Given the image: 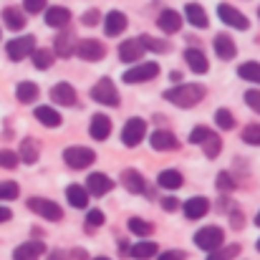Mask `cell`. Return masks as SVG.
I'll return each mask as SVG.
<instances>
[{
    "mask_svg": "<svg viewBox=\"0 0 260 260\" xmlns=\"http://www.w3.org/2000/svg\"><path fill=\"white\" fill-rule=\"evenodd\" d=\"M165 99L174 106H179V109H192L205 99V86H200V84H177L174 88L165 91Z\"/></svg>",
    "mask_w": 260,
    "mask_h": 260,
    "instance_id": "obj_1",
    "label": "cell"
},
{
    "mask_svg": "<svg viewBox=\"0 0 260 260\" xmlns=\"http://www.w3.org/2000/svg\"><path fill=\"white\" fill-rule=\"evenodd\" d=\"M222 240H225V233H222V228H217V225H207V228L197 230V235H194V245H197L200 250H207V253L222 248Z\"/></svg>",
    "mask_w": 260,
    "mask_h": 260,
    "instance_id": "obj_2",
    "label": "cell"
},
{
    "mask_svg": "<svg viewBox=\"0 0 260 260\" xmlns=\"http://www.w3.org/2000/svg\"><path fill=\"white\" fill-rule=\"evenodd\" d=\"M144 137H147V121L139 119V116H132V119L124 124V129H121V142H124V147H129V149L139 147Z\"/></svg>",
    "mask_w": 260,
    "mask_h": 260,
    "instance_id": "obj_3",
    "label": "cell"
},
{
    "mask_svg": "<svg viewBox=\"0 0 260 260\" xmlns=\"http://www.w3.org/2000/svg\"><path fill=\"white\" fill-rule=\"evenodd\" d=\"M63 162H66V167H71V170H86V167H91V165L96 162V154H93V149H88V147H69V149L63 152Z\"/></svg>",
    "mask_w": 260,
    "mask_h": 260,
    "instance_id": "obj_4",
    "label": "cell"
},
{
    "mask_svg": "<svg viewBox=\"0 0 260 260\" xmlns=\"http://www.w3.org/2000/svg\"><path fill=\"white\" fill-rule=\"evenodd\" d=\"M91 99L96 104H104V106H119V91L111 79H99L91 88Z\"/></svg>",
    "mask_w": 260,
    "mask_h": 260,
    "instance_id": "obj_5",
    "label": "cell"
},
{
    "mask_svg": "<svg viewBox=\"0 0 260 260\" xmlns=\"http://www.w3.org/2000/svg\"><path fill=\"white\" fill-rule=\"evenodd\" d=\"M28 210H33L36 215H41L43 220H63V210L53 202V200H46V197H30L28 200Z\"/></svg>",
    "mask_w": 260,
    "mask_h": 260,
    "instance_id": "obj_6",
    "label": "cell"
},
{
    "mask_svg": "<svg viewBox=\"0 0 260 260\" xmlns=\"http://www.w3.org/2000/svg\"><path fill=\"white\" fill-rule=\"evenodd\" d=\"M5 51H8V58H10V61H23V58L33 56V51H36V38H33V36L13 38V41L5 46Z\"/></svg>",
    "mask_w": 260,
    "mask_h": 260,
    "instance_id": "obj_7",
    "label": "cell"
},
{
    "mask_svg": "<svg viewBox=\"0 0 260 260\" xmlns=\"http://www.w3.org/2000/svg\"><path fill=\"white\" fill-rule=\"evenodd\" d=\"M157 76H159V63L149 61V63H137L134 69H129L124 74V81L126 84H147V81H152Z\"/></svg>",
    "mask_w": 260,
    "mask_h": 260,
    "instance_id": "obj_8",
    "label": "cell"
},
{
    "mask_svg": "<svg viewBox=\"0 0 260 260\" xmlns=\"http://www.w3.org/2000/svg\"><path fill=\"white\" fill-rule=\"evenodd\" d=\"M74 53H76L79 58H84V61H101V58L106 56V46H104L101 41H96V38H81V41L76 43Z\"/></svg>",
    "mask_w": 260,
    "mask_h": 260,
    "instance_id": "obj_9",
    "label": "cell"
},
{
    "mask_svg": "<svg viewBox=\"0 0 260 260\" xmlns=\"http://www.w3.org/2000/svg\"><path fill=\"white\" fill-rule=\"evenodd\" d=\"M217 18L225 23V25H230V28H238V30H248V18L238 10V8H233V5H228V3H220L217 5Z\"/></svg>",
    "mask_w": 260,
    "mask_h": 260,
    "instance_id": "obj_10",
    "label": "cell"
},
{
    "mask_svg": "<svg viewBox=\"0 0 260 260\" xmlns=\"http://www.w3.org/2000/svg\"><path fill=\"white\" fill-rule=\"evenodd\" d=\"M86 189H88V194L101 197V194H106V192L114 189V179L104 172H91L86 177Z\"/></svg>",
    "mask_w": 260,
    "mask_h": 260,
    "instance_id": "obj_11",
    "label": "cell"
},
{
    "mask_svg": "<svg viewBox=\"0 0 260 260\" xmlns=\"http://www.w3.org/2000/svg\"><path fill=\"white\" fill-rule=\"evenodd\" d=\"M149 144H152L154 152H172V149L179 147L177 137H174L172 132H167V129H157V132L149 137Z\"/></svg>",
    "mask_w": 260,
    "mask_h": 260,
    "instance_id": "obj_12",
    "label": "cell"
},
{
    "mask_svg": "<svg viewBox=\"0 0 260 260\" xmlns=\"http://www.w3.org/2000/svg\"><path fill=\"white\" fill-rule=\"evenodd\" d=\"M142 56H144V46H142L139 38H129V41H124L119 46V58L124 63H137Z\"/></svg>",
    "mask_w": 260,
    "mask_h": 260,
    "instance_id": "obj_13",
    "label": "cell"
},
{
    "mask_svg": "<svg viewBox=\"0 0 260 260\" xmlns=\"http://www.w3.org/2000/svg\"><path fill=\"white\" fill-rule=\"evenodd\" d=\"M88 134H91V139H96V142L109 139V134H111V119H109L106 114H96V116H91Z\"/></svg>",
    "mask_w": 260,
    "mask_h": 260,
    "instance_id": "obj_14",
    "label": "cell"
},
{
    "mask_svg": "<svg viewBox=\"0 0 260 260\" xmlns=\"http://www.w3.org/2000/svg\"><path fill=\"white\" fill-rule=\"evenodd\" d=\"M43 253H46V245L41 240H28L13 250V260H38Z\"/></svg>",
    "mask_w": 260,
    "mask_h": 260,
    "instance_id": "obj_15",
    "label": "cell"
},
{
    "mask_svg": "<svg viewBox=\"0 0 260 260\" xmlns=\"http://www.w3.org/2000/svg\"><path fill=\"white\" fill-rule=\"evenodd\" d=\"M51 99L58 106H74L76 104V88L71 84H66V81H61V84H56L51 88Z\"/></svg>",
    "mask_w": 260,
    "mask_h": 260,
    "instance_id": "obj_16",
    "label": "cell"
},
{
    "mask_svg": "<svg viewBox=\"0 0 260 260\" xmlns=\"http://www.w3.org/2000/svg\"><path fill=\"white\" fill-rule=\"evenodd\" d=\"M71 23V10L63 5H53L46 10V25L48 28H66Z\"/></svg>",
    "mask_w": 260,
    "mask_h": 260,
    "instance_id": "obj_17",
    "label": "cell"
},
{
    "mask_svg": "<svg viewBox=\"0 0 260 260\" xmlns=\"http://www.w3.org/2000/svg\"><path fill=\"white\" fill-rule=\"evenodd\" d=\"M212 46H215L217 58H222V61H230V58H235V53H238L235 41H233L228 33H217V36H215V41H212Z\"/></svg>",
    "mask_w": 260,
    "mask_h": 260,
    "instance_id": "obj_18",
    "label": "cell"
},
{
    "mask_svg": "<svg viewBox=\"0 0 260 260\" xmlns=\"http://www.w3.org/2000/svg\"><path fill=\"white\" fill-rule=\"evenodd\" d=\"M126 15L121 13V10H111L106 18H104V30H106V36H119V33H124L126 30Z\"/></svg>",
    "mask_w": 260,
    "mask_h": 260,
    "instance_id": "obj_19",
    "label": "cell"
},
{
    "mask_svg": "<svg viewBox=\"0 0 260 260\" xmlns=\"http://www.w3.org/2000/svg\"><path fill=\"white\" fill-rule=\"evenodd\" d=\"M207 210H210L207 197H189V200L184 202V217H187V220H200V217L207 215Z\"/></svg>",
    "mask_w": 260,
    "mask_h": 260,
    "instance_id": "obj_20",
    "label": "cell"
},
{
    "mask_svg": "<svg viewBox=\"0 0 260 260\" xmlns=\"http://www.w3.org/2000/svg\"><path fill=\"white\" fill-rule=\"evenodd\" d=\"M157 25L162 28V33H177L179 28H182V15L177 13V10H162L159 13V18H157Z\"/></svg>",
    "mask_w": 260,
    "mask_h": 260,
    "instance_id": "obj_21",
    "label": "cell"
},
{
    "mask_svg": "<svg viewBox=\"0 0 260 260\" xmlns=\"http://www.w3.org/2000/svg\"><path fill=\"white\" fill-rule=\"evenodd\" d=\"M184 15H187V20H189V25H194V28H207V13H205V8L200 5V3H187L184 5Z\"/></svg>",
    "mask_w": 260,
    "mask_h": 260,
    "instance_id": "obj_22",
    "label": "cell"
},
{
    "mask_svg": "<svg viewBox=\"0 0 260 260\" xmlns=\"http://www.w3.org/2000/svg\"><path fill=\"white\" fill-rule=\"evenodd\" d=\"M184 61H187V66L194 74H207V69H210V63H207V58H205V53L200 48H187L184 51Z\"/></svg>",
    "mask_w": 260,
    "mask_h": 260,
    "instance_id": "obj_23",
    "label": "cell"
},
{
    "mask_svg": "<svg viewBox=\"0 0 260 260\" xmlns=\"http://www.w3.org/2000/svg\"><path fill=\"white\" fill-rule=\"evenodd\" d=\"M121 184H124V189L132 192V194H142V192H144V177L137 172V170H124V172H121Z\"/></svg>",
    "mask_w": 260,
    "mask_h": 260,
    "instance_id": "obj_24",
    "label": "cell"
},
{
    "mask_svg": "<svg viewBox=\"0 0 260 260\" xmlns=\"http://www.w3.org/2000/svg\"><path fill=\"white\" fill-rule=\"evenodd\" d=\"M38 154H41V147H38V142H36V139H30V137H25V139L20 142L18 159H23L25 165H33V162H38Z\"/></svg>",
    "mask_w": 260,
    "mask_h": 260,
    "instance_id": "obj_25",
    "label": "cell"
},
{
    "mask_svg": "<svg viewBox=\"0 0 260 260\" xmlns=\"http://www.w3.org/2000/svg\"><path fill=\"white\" fill-rule=\"evenodd\" d=\"M36 119H38L43 126H48V129L61 126V114H58L53 106H38V109H36Z\"/></svg>",
    "mask_w": 260,
    "mask_h": 260,
    "instance_id": "obj_26",
    "label": "cell"
},
{
    "mask_svg": "<svg viewBox=\"0 0 260 260\" xmlns=\"http://www.w3.org/2000/svg\"><path fill=\"white\" fill-rule=\"evenodd\" d=\"M66 197H69V205L76 207V210H84L88 205V189L81 187V184H71V187L66 189Z\"/></svg>",
    "mask_w": 260,
    "mask_h": 260,
    "instance_id": "obj_27",
    "label": "cell"
},
{
    "mask_svg": "<svg viewBox=\"0 0 260 260\" xmlns=\"http://www.w3.org/2000/svg\"><path fill=\"white\" fill-rule=\"evenodd\" d=\"M3 23H5L10 30H23V28H25V13L18 10V8H5V10H3Z\"/></svg>",
    "mask_w": 260,
    "mask_h": 260,
    "instance_id": "obj_28",
    "label": "cell"
},
{
    "mask_svg": "<svg viewBox=\"0 0 260 260\" xmlns=\"http://www.w3.org/2000/svg\"><path fill=\"white\" fill-rule=\"evenodd\" d=\"M76 48V36L71 30H63L56 36V56H71Z\"/></svg>",
    "mask_w": 260,
    "mask_h": 260,
    "instance_id": "obj_29",
    "label": "cell"
},
{
    "mask_svg": "<svg viewBox=\"0 0 260 260\" xmlns=\"http://www.w3.org/2000/svg\"><path fill=\"white\" fill-rule=\"evenodd\" d=\"M129 255L134 260H149L157 255V243H152V240H139L132 250H129Z\"/></svg>",
    "mask_w": 260,
    "mask_h": 260,
    "instance_id": "obj_30",
    "label": "cell"
},
{
    "mask_svg": "<svg viewBox=\"0 0 260 260\" xmlns=\"http://www.w3.org/2000/svg\"><path fill=\"white\" fill-rule=\"evenodd\" d=\"M126 228H129V233L137 235V238H149V235L154 233V225L147 222V220H142V217H129Z\"/></svg>",
    "mask_w": 260,
    "mask_h": 260,
    "instance_id": "obj_31",
    "label": "cell"
},
{
    "mask_svg": "<svg viewBox=\"0 0 260 260\" xmlns=\"http://www.w3.org/2000/svg\"><path fill=\"white\" fill-rule=\"evenodd\" d=\"M15 96H18L20 104H33V101L38 99V86L30 84V81H20V84L15 86Z\"/></svg>",
    "mask_w": 260,
    "mask_h": 260,
    "instance_id": "obj_32",
    "label": "cell"
},
{
    "mask_svg": "<svg viewBox=\"0 0 260 260\" xmlns=\"http://www.w3.org/2000/svg\"><path fill=\"white\" fill-rule=\"evenodd\" d=\"M182 174L177 172V170H165V172H159L157 177V184L159 187H165V189H179L182 187Z\"/></svg>",
    "mask_w": 260,
    "mask_h": 260,
    "instance_id": "obj_33",
    "label": "cell"
},
{
    "mask_svg": "<svg viewBox=\"0 0 260 260\" xmlns=\"http://www.w3.org/2000/svg\"><path fill=\"white\" fill-rule=\"evenodd\" d=\"M238 76H240L243 81L260 84V63H255V61H248V63H243V66L238 69Z\"/></svg>",
    "mask_w": 260,
    "mask_h": 260,
    "instance_id": "obj_34",
    "label": "cell"
},
{
    "mask_svg": "<svg viewBox=\"0 0 260 260\" xmlns=\"http://www.w3.org/2000/svg\"><path fill=\"white\" fill-rule=\"evenodd\" d=\"M51 63H53V51H48V48H36L33 51V66L38 71L51 69Z\"/></svg>",
    "mask_w": 260,
    "mask_h": 260,
    "instance_id": "obj_35",
    "label": "cell"
},
{
    "mask_svg": "<svg viewBox=\"0 0 260 260\" xmlns=\"http://www.w3.org/2000/svg\"><path fill=\"white\" fill-rule=\"evenodd\" d=\"M200 147L205 149V157L215 159V157H217V154L222 152V139H220V137H217V134L212 132V134H210V137H207V139H205V142L200 144Z\"/></svg>",
    "mask_w": 260,
    "mask_h": 260,
    "instance_id": "obj_36",
    "label": "cell"
},
{
    "mask_svg": "<svg viewBox=\"0 0 260 260\" xmlns=\"http://www.w3.org/2000/svg\"><path fill=\"white\" fill-rule=\"evenodd\" d=\"M144 51H154V53H167L170 51V43L167 41H159V38H152V36H139Z\"/></svg>",
    "mask_w": 260,
    "mask_h": 260,
    "instance_id": "obj_37",
    "label": "cell"
},
{
    "mask_svg": "<svg viewBox=\"0 0 260 260\" xmlns=\"http://www.w3.org/2000/svg\"><path fill=\"white\" fill-rule=\"evenodd\" d=\"M240 255V245H228V248H217V250H212L207 260H233Z\"/></svg>",
    "mask_w": 260,
    "mask_h": 260,
    "instance_id": "obj_38",
    "label": "cell"
},
{
    "mask_svg": "<svg viewBox=\"0 0 260 260\" xmlns=\"http://www.w3.org/2000/svg\"><path fill=\"white\" fill-rule=\"evenodd\" d=\"M18 194H20V187H18L15 182H10V179L0 182V200H3V202H10V200H15Z\"/></svg>",
    "mask_w": 260,
    "mask_h": 260,
    "instance_id": "obj_39",
    "label": "cell"
},
{
    "mask_svg": "<svg viewBox=\"0 0 260 260\" xmlns=\"http://www.w3.org/2000/svg\"><path fill=\"white\" fill-rule=\"evenodd\" d=\"M215 121H217V126L225 129V132H230V129L235 126V119H233V114H230L228 109H217V111H215Z\"/></svg>",
    "mask_w": 260,
    "mask_h": 260,
    "instance_id": "obj_40",
    "label": "cell"
},
{
    "mask_svg": "<svg viewBox=\"0 0 260 260\" xmlns=\"http://www.w3.org/2000/svg\"><path fill=\"white\" fill-rule=\"evenodd\" d=\"M243 142L253 144V147H260V124H250V126L243 129Z\"/></svg>",
    "mask_w": 260,
    "mask_h": 260,
    "instance_id": "obj_41",
    "label": "cell"
},
{
    "mask_svg": "<svg viewBox=\"0 0 260 260\" xmlns=\"http://www.w3.org/2000/svg\"><path fill=\"white\" fill-rule=\"evenodd\" d=\"M215 184H217V189H222V192H233V189L238 187V182L233 179V174H230V172H220V174H217V182H215Z\"/></svg>",
    "mask_w": 260,
    "mask_h": 260,
    "instance_id": "obj_42",
    "label": "cell"
},
{
    "mask_svg": "<svg viewBox=\"0 0 260 260\" xmlns=\"http://www.w3.org/2000/svg\"><path fill=\"white\" fill-rule=\"evenodd\" d=\"M0 167L3 170H15L18 167V154L10 149H0Z\"/></svg>",
    "mask_w": 260,
    "mask_h": 260,
    "instance_id": "obj_43",
    "label": "cell"
},
{
    "mask_svg": "<svg viewBox=\"0 0 260 260\" xmlns=\"http://www.w3.org/2000/svg\"><path fill=\"white\" fill-rule=\"evenodd\" d=\"M104 220H106V215H104L101 210H88V215H86V230L101 228V225H104Z\"/></svg>",
    "mask_w": 260,
    "mask_h": 260,
    "instance_id": "obj_44",
    "label": "cell"
},
{
    "mask_svg": "<svg viewBox=\"0 0 260 260\" xmlns=\"http://www.w3.org/2000/svg\"><path fill=\"white\" fill-rule=\"evenodd\" d=\"M210 134H212V129H207V126H194V129L189 132V142H192V144H202Z\"/></svg>",
    "mask_w": 260,
    "mask_h": 260,
    "instance_id": "obj_45",
    "label": "cell"
},
{
    "mask_svg": "<svg viewBox=\"0 0 260 260\" xmlns=\"http://www.w3.org/2000/svg\"><path fill=\"white\" fill-rule=\"evenodd\" d=\"M245 104H248L255 114H260V91L258 88H250V91L245 93Z\"/></svg>",
    "mask_w": 260,
    "mask_h": 260,
    "instance_id": "obj_46",
    "label": "cell"
},
{
    "mask_svg": "<svg viewBox=\"0 0 260 260\" xmlns=\"http://www.w3.org/2000/svg\"><path fill=\"white\" fill-rule=\"evenodd\" d=\"M23 10L25 13H41V10H46V0H23Z\"/></svg>",
    "mask_w": 260,
    "mask_h": 260,
    "instance_id": "obj_47",
    "label": "cell"
},
{
    "mask_svg": "<svg viewBox=\"0 0 260 260\" xmlns=\"http://www.w3.org/2000/svg\"><path fill=\"white\" fill-rule=\"evenodd\" d=\"M99 20H101V13H99L96 8H91V10H86V13L81 15V23H84V25H96Z\"/></svg>",
    "mask_w": 260,
    "mask_h": 260,
    "instance_id": "obj_48",
    "label": "cell"
},
{
    "mask_svg": "<svg viewBox=\"0 0 260 260\" xmlns=\"http://www.w3.org/2000/svg\"><path fill=\"white\" fill-rule=\"evenodd\" d=\"M184 258H187L184 250H167V253H162L157 260H184Z\"/></svg>",
    "mask_w": 260,
    "mask_h": 260,
    "instance_id": "obj_49",
    "label": "cell"
},
{
    "mask_svg": "<svg viewBox=\"0 0 260 260\" xmlns=\"http://www.w3.org/2000/svg\"><path fill=\"white\" fill-rule=\"evenodd\" d=\"M162 207H165L167 212H174V210H177V200H174V197H162Z\"/></svg>",
    "mask_w": 260,
    "mask_h": 260,
    "instance_id": "obj_50",
    "label": "cell"
},
{
    "mask_svg": "<svg viewBox=\"0 0 260 260\" xmlns=\"http://www.w3.org/2000/svg\"><path fill=\"white\" fill-rule=\"evenodd\" d=\"M48 260H69V253L66 250H53V253H48Z\"/></svg>",
    "mask_w": 260,
    "mask_h": 260,
    "instance_id": "obj_51",
    "label": "cell"
},
{
    "mask_svg": "<svg viewBox=\"0 0 260 260\" xmlns=\"http://www.w3.org/2000/svg\"><path fill=\"white\" fill-rule=\"evenodd\" d=\"M10 217H13V215H10V210H8L5 205H0V225H3V222H8Z\"/></svg>",
    "mask_w": 260,
    "mask_h": 260,
    "instance_id": "obj_52",
    "label": "cell"
},
{
    "mask_svg": "<svg viewBox=\"0 0 260 260\" xmlns=\"http://www.w3.org/2000/svg\"><path fill=\"white\" fill-rule=\"evenodd\" d=\"M170 79H172L174 84H179V79H182V74H179V71H172V74H170Z\"/></svg>",
    "mask_w": 260,
    "mask_h": 260,
    "instance_id": "obj_53",
    "label": "cell"
},
{
    "mask_svg": "<svg viewBox=\"0 0 260 260\" xmlns=\"http://www.w3.org/2000/svg\"><path fill=\"white\" fill-rule=\"evenodd\" d=\"M255 225H260V212H258V217H255Z\"/></svg>",
    "mask_w": 260,
    "mask_h": 260,
    "instance_id": "obj_54",
    "label": "cell"
},
{
    "mask_svg": "<svg viewBox=\"0 0 260 260\" xmlns=\"http://www.w3.org/2000/svg\"><path fill=\"white\" fill-rule=\"evenodd\" d=\"M93 260H109V258H93Z\"/></svg>",
    "mask_w": 260,
    "mask_h": 260,
    "instance_id": "obj_55",
    "label": "cell"
},
{
    "mask_svg": "<svg viewBox=\"0 0 260 260\" xmlns=\"http://www.w3.org/2000/svg\"><path fill=\"white\" fill-rule=\"evenodd\" d=\"M258 250H260V240H258Z\"/></svg>",
    "mask_w": 260,
    "mask_h": 260,
    "instance_id": "obj_56",
    "label": "cell"
},
{
    "mask_svg": "<svg viewBox=\"0 0 260 260\" xmlns=\"http://www.w3.org/2000/svg\"><path fill=\"white\" fill-rule=\"evenodd\" d=\"M258 15H260V10H258Z\"/></svg>",
    "mask_w": 260,
    "mask_h": 260,
    "instance_id": "obj_57",
    "label": "cell"
}]
</instances>
